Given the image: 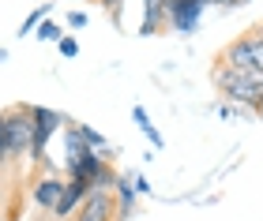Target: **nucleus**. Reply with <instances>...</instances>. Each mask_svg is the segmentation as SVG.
Returning a JSON list of instances; mask_svg holds the SVG:
<instances>
[{"label":"nucleus","instance_id":"3","mask_svg":"<svg viewBox=\"0 0 263 221\" xmlns=\"http://www.w3.org/2000/svg\"><path fill=\"white\" fill-rule=\"evenodd\" d=\"M4 131H8V150H11V158L27 154L30 143H34V116H30V105L4 109Z\"/></svg>","mask_w":263,"mask_h":221},{"label":"nucleus","instance_id":"7","mask_svg":"<svg viewBox=\"0 0 263 221\" xmlns=\"http://www.w3.org/2000/svg\"><path fill=\"white\" fill-rule=\"evenodd\" d=\"M94 188H90V180H83V176H71V180H64V195H61V203H57V210H53V217H71V210L76 206H83V199H87Z\"/></svg>","mask_w":263,"mask_h":221},{"label":"nucleus","instance_id":"9","mask_svg":"<svg viewBox=\"0 0 263 221\" xmlns=\"http://www.w3.org/2000/svg\"><path fill=\"white\" fill-rule=\"evenodd\" d=\"M165 27V4L162 0H143V23H139V34H158Z\"/></svg>","mask_w":263,"mask_h":221},{"label":"nucleus","instance_id":"11","mask_svg":"<svg viewBox=\"0 0 263 221\" xmlns=\"http://www.w3.org/2000/svg\"><path fill=\"white\" fill-rule=\"evenodd\" d=\"M132 116H136V124H139L143 131L151 135V143L158 146V143H162V135H158V131H154V127H151V120H147V109H139V105H136V109H132Z\"/></svg>","mask_w":263,"mask_h":221},{"label":"nucleus","instance_id":"1","mask_svg":"<svg viewBox=\"0 0 263 221\" xmlns=\"http://www.w3.org/2000/svg\"><path fill=\"white\" fill-rule=\"evenodd\" d=\"M214 68H233V72H263V30H248L237 41H230L218 53Z\"/></svg>","mask_w":263,"mask_h":221},{"label":"nucleus","instance_id":"18","mask_svg":"<svg viewBox=\"0 0 263 221\" xmlns=\"http://www.w3.org/2000/svg\"><path fill=\"white\" fill-rule=\"evenodd\" d=\"M0 221H4V210H0Z\"/></svg>","mask_w":263,"mask_h":221},{"label":"nucleus","instance_id":"12","mask_svg":"<svg viewBox=\"0 0 263 221\" xmlns=\"http://www.w3.org/2000/svg\"><path fill=\"white\" fill-rule=\"evenodd\" d=\"M45 11H49V4H42L38 11H30V15H27V23H23V27H19V34H27V30H34V27H38V23L45 19Z\"/></svg>","mask_w":263,"mask_h":221},{"label":"nucleus","instance_id":"10","mask_svg":"<svg viewBox=\"0 0 263 221\" xmlns=\"http://www.w3.org/2000/svg\"><path fill=\"white\" fill-rule=\"evenodd\" d=\"M61 34H64V30L57 27L53 19H42V23H38V38H42V41H61Z\"/></svg>","mask_w":263,"mask_h":221},{"label":"nucleus","instance_id":"17","mask_svg":"<svg viewBox=\"0 0 263 221\" xmlns=\"http://www.w3.org/2000/svg\"><path fill=\"white\" fill-rule=\"evenodd\" d=\"M252 113H256V116H259V120H263V90H259V98L252 101Z\"/></svg>","mask_w":263,"mask_h":221},{"label":"nucleus","instance_id":"16","mask_svg":"<svg viewBox=\"0 0 263 221\" xmlns=\"http://www.w3.org/2000/svg\"><path fill=\"white\" fill-rule=\"evenodd\" d=\"M98 4H102L105 11H117V8H121V4H124V0H98Z\"/></svg>","mask_w":263,"mask_h":221},{"label":"nucleus","instance_id":"19","mask_svg":"<svg viewBox=\"0 0 263 221\" xmlns=\"http://www.w3.org/2000/svg\"><path fill=\"white\" fill-rule=\"evenodd\" d=\"M64 221H76V217H64Z\"/></svg>","mask_w":263,"mask_h":221},{"label":"nucleus","instance_id":"2","mask_svg":"<svg viewBox=\"0 0 263 221\" xmlns=\"http://www.w3.org/2000/svg\"><path fill=\"white\" fill-rule=\"evenodd\" d=\"M214 86H218V94H226L230 101H245V105H252L263 90V72H233V68H214L211 72Z\"/></svg>","mask_w":263,"mask_h":221},{"label":"nucleus","instance_id":"14","mask_svg":"<svg viewBox=\"0 0 263 221\" xmlns=\"http://www.w3.org/2000/svg\"><path fill=\"white\" fill-rule=\"evenodd\" d=\"M57 49H61V56H76L79 53V41L76 38H61V41H57Z\"/></svg>","mask_w":263,"mask_h":221},{"label":"nucleus","instance_id":"4","mask_svg":"<svg viewBox=\"0 0 263 221\" xmlns=\"http://www.w3.org/2000/svg\"><path fill=\"white\" fill-rule=\"evenodd\" d=\"M165 4V27L188 34L203 15V0H162Z\"/></svg>","mask_w":263,"mask_h":221},{"label":"nucleus","instance_id":"6","mask_svg":"<svg viewBox=\"0 0 263 221\" xmlns=\"http://www.w3.org/2000/svg\"><path fill=\"white\" fill-rule=\"evenodd\" d=\"M117 206H113V191H90L87 199H83L79 214H71L76 221H113Z\"/></svg>","mask_w":263,"mask_h":221},{"label":"nucleus","instance_id":"21","mask_svg":"<svg viewBox=\"0 0 263 221\" xmlns=\"http://www.w3.org/2000/svg\"><path fill=\"white\" fill-rule=\"evenodd\" d=\"M259 30H263V27H259Z\"/></svg>","mask_w":263,"mask_h":221},{"label":"nucleus","instance_id":"15","mask_svg":"<svg viewBox=\"0 0 263 221\" xmlns=\"http://www.w3.org/2000/svg\"><path fill=\"white\" fill-rule=\"evenodd\" d=\"M68 27L83 30V27H87V15H83V11H71V15H68Z\"/></svg>","mask_w":263,"mask_h":221},{"label":"nucleus","instance_id":"5","mask_svg":"<svg viewBox=\"0 0 263 221\" xmlns=\"http://www.w3.org/2000/svg\"><path fill=\"white\" fill-rule=\"evenodd\" d=\"M30 116H34V143H30V158H34V161H42V158H45V139L57 131V124H61V113L42 109V105H30Z\"/></svg>","mask_w":263,"mask_h":221},{"label":"nucleus","instance_id":"13","mask_svg":"<svg viewBox=\"0 0 263 221\" xmlns=\"http://www.w3.org/2000/svg\"><path fill=\"white\" fill-rule=\"evenodd\" d=\"M11 161V150H8V131H4V113H0V165Z\"/></svg>","mask_w":263,"mask_h":221},{"label":"nucleus","instance_id":"8","mask_svg":"<svg viewBox=\"0 0 263 221\" xmlns=\"http://www.w3.org/2000/svg\"><path fill=\"white\" fill-rule=\"evenodd\" d=\"M64 195V180L61 176H42L38 184H34V203H38V210H57V203H61Z\"/></svg>","mask_w":263,"mask_h":221},{"label":"nucleus","instance_id":"20","mask_svg":"<svg viewBox=\"0 0 263 221\" xmlns=\"http://www.w3.org/2000/svg\"><path fill=\"white\" fill-rule=\"evenodd\" d=\"M203 4H211V0H203Z\"/></svg>","mask_w":263,"mask_h":221}]
</instances>
